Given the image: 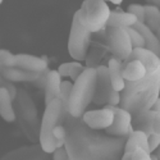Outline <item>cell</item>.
<instances>
[{
	"mask_svg": "<svg viewBox=\"0 0 160 160\" xmlns=\"http://www.w3.org/2000/svg\"><path fill=\"white\" fill-rule=\"evenodd\" d=\"M64 149L69 160H121L127 137H112L88 128L81 118L65 115Z\"/></svg>",
	"mask_w": 160,
	"mask_h": 160,
	"instance_id": "1",
	"label": "cell"
},
{
	"mask_svg": "<svg viewBox=\"0 0 160 160\" xmlns=\"http://www.w3.org/2000/svg\"><path fill=\"white\" fill-rule=\"evenodd\" d=\"M160 74H146L136 82H126L121 91L119 108L127 110L131 115L150 110L159 99Z\"/></svg>",
	"mask_w": 160,
	"mask_h": 160,
	"instance_id": "2",
	"label": "cell"
},
{
	"mask_svg": "<svg viewBox=\"0 0 160 160\" xmlns=\"http://www.w3.org/2000/svg\"><path fill=\"white\" fill-rule=\"evenodd\" d=\"M96 86V68H85L72 85L68 100V114L73 118H81L87 106L92 102Z\"/></svg>",
	"mask_w": 160,
	"mask_h": 160,
	"instance_id": "3",
	"label": "cell"
},
{
	"mask_svg": "<svg viewBox=\"0 0 160 160\" xmlns=\"http://www.w3.org/2000/svg\"><path fill=\"white\" fill-rule=\"evenodd\" d=\"M13 102H14L13 109L16 114V121L18 122L23 135L31 142L38 141L40 121L37 115V108L32 98L28 95L27 91L18 88Z\"/></svg>",
	"mask_w": 160,
	"mask_h": 160,
	"instance_id": "4",
	"label": "cell"
},
{
	"mask_svg": "<svg viewBox=\"0 0 160 160\" xmlns=\"http://www.w3.org/2000/svg\"><path fill=\"white\" fill-rule=\"evenodd\" d=\"M110 8L106 2L102 0H85L76 14L81 26L90 33L102 32L106 27Z\"/></svg>",
	"mask_w": 160,
	"mask_h": 160,
	"instance_id": "5",
	"label": "cell"
},
{
	"mask_svg": "<svg viewBox=\"0 0 160 160\" xmlns=\"http://www.w3.org/2000/svg\"><path fill=\"white\" fill-rule=\"evenodd\" d=\"M60 112L62 104L59 99H55L45 105V112L40 121V132H38V145L44 152L51 155L58 148H62L54 137H52V129L60 123Z\"/></svg>",
	"mask_w": 160,
	"mask_h": 160,
	"instance_id": "6",
	"label": "cell"
},
{
	"mask_svg": "<svg viewBox=\"0 0 160 160\" xmlns=\"http://www.w3.org/2000/svg\"><path fill=\"white\" fill-rule=\"evenodd\" d=\"M91 35L92 33H90L81 26L77 14L74 13L68 38V52L74 59V62H82L87 58V52L91 44Z\"/></svg>",
	"mask_w": 160,
	"mask_h": 160,
	"instance_id": "7",
	"label": "cell"
},
{
	"mask_svg": "<svg viewBox=\"0 0 160 160\" xmlns=\"http://www.w3.org/2000/svg\"><path fill=\"white\" fill-rule=\"evenodd\" d=\"M119 101H121V92L113 88L106 65H99L96 68V86L92 102L96 105L119 106Z\"/></svg>",
	"mask_w": 160,
	"mask_h": 160,
	"instance_id": "8",
	"label": "cell"
},
{
	"mask_svg": "<svg viewBox=\"0 0 160 160\" xmlns=\"http://www.w3.org/2000/svg\"><path fill=\"white\" fill-rule=\"evenodd\" d=\"M104 33L106 36L108 48L113 52L114 58L121 62L127 60L133 50L127 30L118 27H105Z\"/></svg>",
	"mask_w": 160,
	"mask_h": 160,
	"instance_id": "9",
	"label": "cell"
},
{
	"mask_svg": "<svg viewBox=\"0 0 160 160\" xmlns=\"http://www.w3.org/2000/svg\"><path fill=\"white\" fill-rule=\"evenodd\" d=\"M131 127L133 131H141L146 136L151 133L160 135V112L146 110L132 115Z\"/></svg>",
	"mask_w": 160,
	"mask_h": 160,
	"instance_id": "10",
	"label": "cell"
},
{
	"mask_svg": "<svg viewBox=\"0 0 160 160\" xmlns=\"http://www.w3.org/2000/svg\"><path fill=\"white\" fill-rule=\"evenodd\" d=\"M114 119V113L110 108V105H106L102 109L96 110H86L81 117V121L91 129L96 131H105L108 127L112 126Z\"/></svg>",
	"mask_w": 160,
	"mask_h": 160,
	"instance_id": "11",
	"label": "cell"
},
{
	"mask_svg": "<svg viewBox=\"0 0 160 160\" xmlns=\"http://www.w3.org/2000/svg\"><path fill=\"white\" fill-rule=\"evenodd\" d=\"M110 108L114 113V119L112 126L105 129V135L112 137H128V135L133 131L131 127L132 115L119 106H110Z\"/></svg>",
	"mask_w": 160,
	"mask_h": 160,
	"instance_id": "12",
	"label": "cell"
},
{
	"mask_svg": "<svg viewBox=\"0 0 160 160\" xmlns=\"http://www.w3.org/2000/svg\"><path fill=\"white\" fill-rule=\"evenodd\" d=\"M0 160H51V158L49 154L42 151L40 145L35 143L12 150L0 158Z\"/></svg>",
	"mask_w": 160,
	"mask_h": 160,
	"instance_id": "13",
	"label": "cell"
},
{
	"mask_svg": "<svg viewBox=\"0 0 160 160\" xmlns=\"http://www.w3.org/2000/svg\"><path fill=\"white\" fill-rule=\"evenodd\" d=\"M138 60L143 64L146 74H160V58L148 49H133L127 60Z\"/></svg>",
	"mask_w": 160,
	"mask_h": 160,
	"instance_id": "14",
	"label": "cell"
},
{
	"mask_svg": "<svg viewBox=\"0 0 160 160\" xmlns=\"http://www.w3.org/2000/svg\"><path fill=\"white\" fill-rule=\"evenodd\" d=\"M13 67H17V68L28 71V72L42 73L48 71V62L42 58H38L31 54H14Z\"/></svg>",
	"mask_w": 160,
	"mask_h": 160,
	"instance_id": "15",
	"label": "cell"
},
{
	"mask_svg": "<svg viewBox=\"0 0 160 160\" xmlns=\"http://www.w3.org/2000/svg\"><path fill=\"white\" fill-rule=\"evenodd\" d=\"M41 73L28 72L17 67H4L0 68V76H2L7 82L16 83V82H35L40 77Z\"/></svg>",
	"mask_w": 160,
	"mask_h": 160,
	"instance_id": "16",
	"label": "cell"
},
{
	"mask_svg": "<svg viewBox=\"0 0 160 160\" xmlns=\"http://www.w3.org/2000/svg\"><path fill=\"white\" fill-rule=\"evenodd\" d=\"M62 81L63 79H62L60 74L58 73V71H49L48 72L45 86H44V90H45V105L59 98Z\"/></svg>",
	"mask_w": 160,
	"mask_h": 160,
	"instance_id": "17",
	"label": "cell"
},
{
	"mask_svg": "<svg viewBox=\"0 0 160 160\" xmlns=\"http://www.w3.org/2000/svg\"><path fill=\"white\" fill-rule=\"evenodd\" d=\"M146 76V69L141 62L128 60L122 63V77L126 82H136Z\"/></svg>",
	"mask_w": 160,
	"mask_h": 160,
	"instance_id": "18",
	"label": "cell"
},
{
	"mask_svg": "<svg viewBox=\"0 0 160 160\" xmlns=\"http://www.w3.org/2000/svg\"><path fill=\"white\" fill-rule=\"evenodd\" d=\"M135 30H137L141 36L143 37V41H145V49H148L150 51H152L154 54H156L158 57L160 55V41H159V37L146 26L145 23H140L136 22L135 24L132 26Z\"/></svg>",
	"mask_w": 160,
	"mask_h": 160,
	"instance_id": "19",
	"label": "cell"
},
{
	"mask_svg": "<svg viewBox=\"0 0 160 160\" xmlns=\"http://www.w3.org/2000/svg\"><path fill=\"white\" fill-rule=\"evenodd\" d=\"M106 68H108V74L113 88L118 92H121L126 85V81L122 77V62L115 58H110Z\"/></svg>",
	"mask_w": 160,
	"mask_h": 160,
	"instance_id": "20",
	"label": "cell"
},
{
	"mask_svg": "<svg viewBox=\"0 0 160 160\" xmlns=\"http://www.w3.org/2000/svg\"><path fill=\"white\" fill-rule=\"evenodd\" d=\"M136 149H141L143 151H149L148 146V136L141 131H132L128 137L126 138L124 143V152L132 154Z\"/></svg>",
	"mask_w": 160,
	"mask_h": 160,
	"instance_id": "21",
	"label": "cell"
},
{
	"mask_svg": "<svg viewBox=\"0 0 160 160\" xmlns=\"http://www.w3.org/2000/svg\"><path fill=\"white\" fill-rule=\"evenodd\" d=\"M137 22V19L129 14L128 12H121V10H112L110 16L106 23V27H118V28H128L132 27Z\"/></svg>",
	"mask_w": 160,
	"mask_h": 160,
	"instance_id": "22",
	"label": "cell"
},
{
	"mask_svg": "<svg viewBox=\"0 0 160 160\" xmlns=\"http://www.w3.org/2000/svg\"><path fill=\"white\" fill-rule=\"evenodd\" d=\"M0 117L5 122L13 123L16 122V114L13 109V100L7 88L0 87Z\"/></svg>",
	"mask_w": 160,
	"mask_h": 160,
	"instance_id": "23",
	"label": "cell"
},
{
	"mask_svg": "<svg viewBox=\"0 0 160 160\" xmlns=\"http://www.w3.org/2000/svg\"><path fill=\"white\" fill-rule=\"evenodd\" d=\"M148 27L159 37L160 32V9L155 5L145 7V22Z\"/></svg>",
	"mask_w": 160,
	"mask_h": 160,
	"instance_id": "24",
	"label": "cell"
},
{
	"mask_svg": "<svg viewBox=\"0 0 160 160\" xmlns=\"http://www.w3.org/2000/svg\"><path fill=\"white\" fill-rule=\"evenodd\" d=\"M126 30H127V33H128L129 40H131L132 49H142V48H145L143 37L141 36V33L137 30H135L133 27H128Z\"/></svg>",
	"mask_w": 160,
	"mask_h": 160,
	"instance_id": "25",
	"label": "cell"
},
{
	"mask_svg": "<svg viewBox=\"0 0 160 160\" xmlns=\"http://www.w3.org/2000/svg\"><path fill=\"white\" fill-rule=\"evenodd\" d=\"M128 13L132 14L137 19V22L143 23L145 22V5L141 4H131L128 7Z\"/></svg>",
	"mask_w": 160,
	"mask_h": 160,
	"instance_id": "26",
	"label": "cell"
},
{
	"mask_svg": "<svg viewBox=\"0 0 160 160\" xmlns=\"http://www.w3.org/2000/svg\"><path fill=\"white\" fill-rule=\"evenodd\" d=\"M13 59H14V54H12L9 50L0 49V68L13 67Z\"/></svg>",
	"mask_w": 160,
	"mask_h": 160,
	"instance_id": "27",
	"label": "cell"
},
{
	"mask_svg": "<svg viewBox=\"0 0 160 160\" xmlns=\"http://www.w3.org/2000/svg\"><path fill=\"white\" fill-rule=\"evenodd\" d=\"M52 137H54V140L59 145L64 146V141H65V137H67V129H65V127L63 124L55 126V128L52 129Z\"/></svg>",
	"mask_w": 160,
	"mask_h": 160,
	"instance_id": "28",
	"label": "cell"
},
{
	"mask_svg": "<svg viewBox=\"0 0 160 160\" xmlns=\"http://www.w3.org/2000/svg\"><path fill=\"white\" fill-rule=\"evenodd\" d=\"M148 146H149V151L148 154H152L156 149H159L160 146V135L158 133H151V135L148 136Z\"/></svg>",
	"mask_w": 160,
	"mask_h": 160,
	"instance_id": "29",
	"label": "cell"
},
{
	"mask_svg": "<svg viewBox=\"0 0 160 160\" xmlns=\"http://www.w3.org/2000/svg\"><path fill=\"white\" fill-rule=\"evenodd\" d=\"M79 62H69V63H63L59 65V68H58V73L60 74V77H69L71 72L73 71V68L78 64Z\"/></svg>",
	"mask_w": 160,
	"mask_h": 160,
	"instance_id": "30",
	"label": "cell"
},
{
	"mask_svg": "<svg viewBox=\"0 0 160 160\" xmlns=\"http://www.w3.org/2000/svg\"><path fill=\"white\" fill-rule=\"evenodd\" d=\"M131 160H152V159L146 151H143L141 149H136L131 154Z\"/></svg>",
	"mask_w": 160,
	"mask_h": 160,
	"instance_id": "31",
	"label": "cell"
},
{
	"mask_svg": "<svg viewBox=\"0 0 160 160\" xmlns=\"http://www.w3.org/2000/svg\"><path fill=\"white\" fill-rule=\"evenodd\" d=\"M51 160H69L68 154H67V150L64 149V146L58 148L54 152L51 154Z\"/></svg>",
	"mask_w": 160,
	"mask_h": 160,
	"instance_id": "32",
	"label": "cell"
},
{
	"mask_svg": "<svg viewBox=\"0 0 160 160\" xmlns=\"http://www.w3.org/2000/svg\"><path fill=\"white\" fill-rule=\"evenodd\" d=\"M146 2H149L150 5H155V7H159L160 4V0H146Z\"/></svg>",
	"mask_w": 160,
	"mask_h": 160,
	"instance_id": "33",
	"label": "cell"
},
{
	"mask_svg": "<svg viewBox=\"0 0 160 160\" xmlns=\"http://www.w3.org/2000/svg\"><path fill=\"white\" fill-rule=\"evenodd\" d=\"M102 2H112L113 4H115V5H119V4H122V2H123V0H102Z\"/></svg>",
	"mask_w": 160,
	"mask_h": 160,
	"instance_id": "34",
	"label": "cell"
},
{
	"mask_svg": "<svg viewBox=\"0 0 160 160\" xmlns=\"http://www.w3.org/2000/svg\"><path fill=\"white\" fill-rule=\"evenodd\" d=\"M121 160H131V154L124 152V154L122 155V159H121Z\"/></svg>",
	"mask_w": 160,
	"mask_h": 160,
	"instance_id": "35",
	"label": "cell"
},
{
	"mask_svg": "<svg viewBox=\"0 0 160 160\" xmlns=\"http://www.w3.org/2000/svg\"><path fill=\"white\" fill-rule=\"evenodd\" d=\"M2 3H3V0H0V4H2Z\"/></svg>",
	"mask_w": 160,
	"mask_h": 160,
	"instance_id": "36",
	"label": "cell"
}]
</instances>
